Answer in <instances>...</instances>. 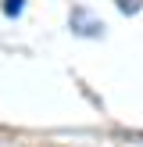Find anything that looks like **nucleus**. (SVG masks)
I'll return each mask as SVG.
<instances>
[{"instance_id":"obj_1","label":"nucleus","mask_w":143,"mask_h":147,"mask_svg":"<svg viewBox=\"0 0 143 147\" xmlns=\"http://www.w3.org/2000/svg\"><path fill=\"white\" fill-rule=\"evenodd\" d=\"M72 29H75L79 36H100L104 32V22L93 18L86 7H72Z\"/></svg>"},{"instance_id":"obj_2","label":"nucleus","mask_w":143,"mask_h":147,"mask_svg":"<svg viewBox=\"0 0 143 147\" xmlns=\"http://www.w3.org/2000/svg\"><path fill=\"white\" fill-rule=\"evenodd\" d=\"M114 4H118V11H122V14H136V11L143 7V0H114Z\"/></svg>"},{"instance_id":"obj_3","label":"nucleus","mask_w":143,"mask_h":147,"mask_svg":"<svg viewBox=\"0 0 143 147\" xmlns=\"http://www.w3.org/2000/svg\"><path fill=\"white\" fill-rule=\"evenodd\" d=\"M21 7H25V0H4V14H21Z\"/></svg>"}]
</instances>
